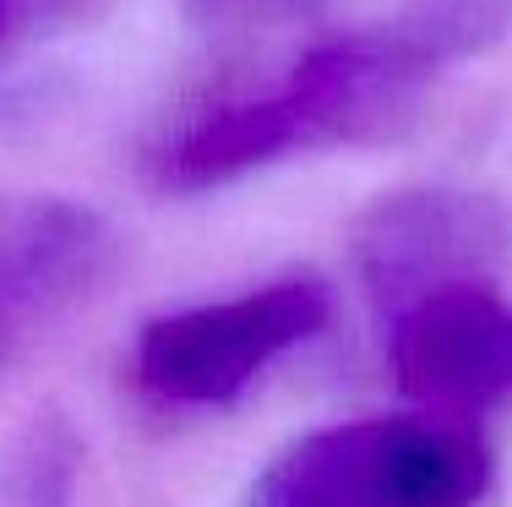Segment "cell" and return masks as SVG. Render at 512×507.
Returning <instances> with one entry per match:
<instances>
[{
    "label": "cell",
    "mask_w": 512,
    "mask_h": 507,
    "mask_svg": "<svg viewBox=\"0 0 512 507\" xmlns=\"http://www.w3.org/2000/svg\"><path fill=\"white\" fill-rule=\"evenodd\" d=\"M512 0H398L382 22L311 44L267 93L213 104L153 153L158 191H213L306 148L387 142L414 126L425 93L491 50Z\"/></svg>",
    "instance_id": "cell-1"
},
{
    "label": "cell",
    "mask_w": 512,
    "mask_h": 507,
    "mask_svg": "<svg viewBox=\"0 0 512 507\" xmlns=\"http://www.w3.org/2000/svg\"><path fill=\"white\" fill-rule=\"evenodd\" d=\"M485 475L491 458L463 415L414 404L289 442L262 469L251 507H474Z\"/></svg>",
    "instance_id": "cell-2"
},
{
    "label": "cell",
    "mask_w": 512,
    "mask_h": 507,
    "mask_svg": "<svg viewBox=\"0 0 512 507\" xmlns=\"http://www.w3.org/2000/svg\"><path fill=\"white\" fill-rule=\"evenodd\" d=\"M322 328L327 289L316 279H278L235 300L164 311L137 338V382L164 404H224Z\"/></svg>",
    "instance_id": "cell-3"
},
{
    "label": "cell",
    "mask_w": 512,
    "mask_h": 507,
    "mask_svg": "<svg viewBox=\"0 0 512 507\" xmlns=\"http://www.w3.org/2000/svg\"><path fill=\"white\" fill-rule=\"evenodd\" d=\"M115 268L104 213L44 191H0V382L88 306Z\"/></svg>",
    "instance_id": "cell-4"
},
{
    "label": "cell",
    "mask_w": 512,
    "mask_h": 507,
    "mask_svg": "<svg viewBox=\"0 0 512 507\" xmlns=\"http://www.w3.org/2000/svg\"><path fill=\"white\" fill-rule=\"evenodd\" d=\"M512 224L480 191L409 186L382 197L355 224V262L371 300L393 317L414 295L458 279H485L507 257Z\"/></svg>",
    "instance_id": "cell-5"
},
{
    "label": "cell",
    "mask_w": 512,
    "mask_h": 507,
    "mask_svg": "<svg viewBox=\"0 0 512 507\" xmlns=\"http://www.w3.org/2000/svg\"><path fill=\"white\" fill-rule=\"evenodd\" d=\"M393 382L409 404L469 415L512 393V306L485 279H458L393 311Z\"/></svg>",
    "instance_id": "cell-6"
},
{
    "label": "cell",
    "mask_w": 512,
    "mask_h": 507,
    "mask_svg": "<svg viewBox=\"0 0 512 507\" xmlns=\"http://www.w3.org/2000/svg\"><path fill=\"white\" fill-rule=\"evenodd\" d=\"M82 437L60 409L22 420L0 448V507H77Z\"/></svg>",
    "instance_id": "cell-7"
},
{
    "label": "cell",
    "mask_w": 512,
    "mask_h": 507,
    "mask_svg": "<svg viewBox=\"0 0 512 507\" xmlns=\"http://www.w3.org/2000/svg\"><path fill=\"white\" fill-rule=\"evenodd\" d=\"M88 6L93 0H0V55L50 39L55 28H71Z\"/></svg>",
    "instance_id": "cell-8"
}]
</instances>
